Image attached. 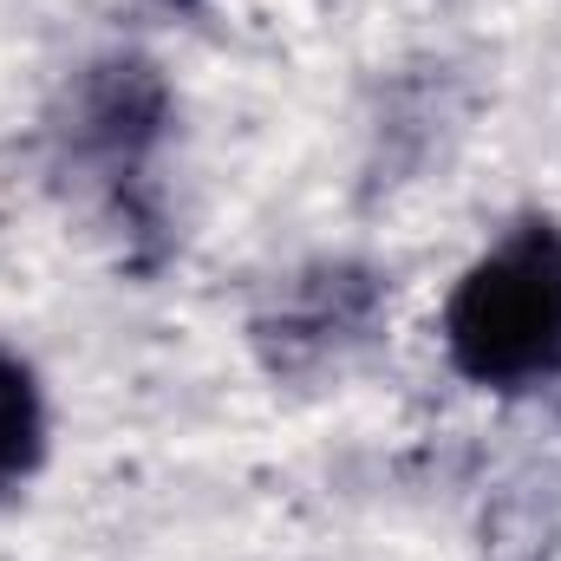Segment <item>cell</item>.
<instances>
[{
  "label": "cell",
  "mask_w": 561,
  "mask_h": 561,
  "mask_svg": "<svg viewBox=\"0 0 561 561\" xmlns=\"http://www.w3.org/2000/svg\"><path fill=\"white\" fill-rule=\"evenodd\" d=\"M46 457V399L33 373L0 346V490H20Z\"/></svg>",
  "instance_id": "obj_2"
},
{
  "label": "cell",
  "mask_w": 561,
  "mask_h": 561,
  "mask_svg": "<svg viewBox=\"0 0 561 561\" xmlns=\"http://www.w3.org/2000/svg\"><path fill=\"white\" fill-rule=\"evenodd\" d=\"M444 353L470 386L529 392L561 379V229L523 222L444 307Z\"/></svg>",
  "instance_id": "obj_1"
}]
</instances>
